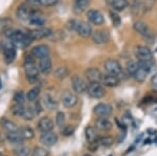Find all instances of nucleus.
I'll return each mask as SVG.
<instances>
[{
    "label": "nucleus",
    "instance_id": "f257e3e1",
    "mask_svg": "<svg viewBox=\"0 0 157 156\" xmlns=\"http://www.w3.org/2000/svg\"><path fill=\"white\" fill-rule=\"evenodd\" d=\"M33 55L32 56L26 57L25 59V63H24V72L25 75L27 78V81L30 83H36L39 79V67L36 65L34 59H33Z\"/></svg>",
    "mask_w": 157,
    "mask_h": 156
},
{
    "label": "nucleus",
    "instance_id": "f03ea898",
    "mask_svg": "<svg viewBox=\"0 0 157 156\" xmlns=\"http://www.w3.org/2000/svg\"><path fill=\"white\" fill-rule=\"evenodd\" d=\"M11 41L15 46L25 47L32 43L33 40L30 39L29 34H25L22 31H15L11 38Z\"/></svg>",
    "mask_w": 157,
    "mask_h": 156
},
{
    "label": "nucleus",
    "instance_id": "7ed1b4c3",
    "mask_svg": "<svg viewBox=\"0 0 157 156\" xmlns=\"http://www.w3.org/2000/svg\"><path fill=\"white\" fill-rule=\"evenodd\" d=\"M138 65H139L138 69L133 74V77L137 82H144L152 68V62L138 61Z\"/></svg>",
    "mask_w": 157,
    "mask_h": 156
},
{
    "label": "nucleus",
    "instance_id": "20e7f679",
    "mask_svg": "<svg viewBox=\"0 0 157 156\" xmlns=\"http://www.w3.org/2000/svg\"><path fill=\"white\" fill-rule=\"evenodd\" d=\"M86 92L92 99H102V97H105L106 93L105 88L101 83H89Z\"/></svg>",
    "mask_w": 157,
    "mask_h": 156
},
{
    "label": "nucleus",
    "instance_id": "39448f33",
    "mask_svg": "<svg viewBox=\"0 0 157 156\" xmlns=\"http://www.w3.org/2000/svg\"><path fill=\"white\" fill-rule=\"evenodd\" d=\"M61 101L66 108H72L78 104V97L75 92L70 91V90H65L61 95Z\"/></svg>",
    "mask_w": 157,
    "mask_h": 156
},
{
    "label": "nucleus",
    "instance_id": "423d86ee",
    "mask_svg": "<svg viewBox=\"0 0 157 156\" xmlns=\"http://www.w3.org/2000/svg\"><path fill=\"white\" fill-rule=\"evenodd\" d=\"M71 84H72V88L75 93H80V94L87 91L88 85H89L83 78H81L80 75H78V74L73 75L71 78Z\"/></svg>",
    "mask_w": 157,
    "mask_h": 156
},
{
    "label": "nucleus",
    "instance_id": "0eeeda50",
    "mask_svg": "<svg viewBox=\"0 0 157 156\" xmlns=\"http://www.w3.org/2000/svg\"><path fill=\"white\" fill-rule=\"evenodd\" d=\"M104 67H105V70L109 74L117 75L118 77V75L123 72V69H121V64L116 61V60H113V59L107 60V61L105 62V64H104Z\"/></svg>",
    "mask_w": 157,
    "mask_h": 156
},
{
    "label": "nucleus",
    "instance_id": "6e6552de",
    "mask_svg": "<svg viewBox=\"0 0 157 156\" xmlns=\"http://www.w3.org/2000/svg\"><path fill=\"white\" fill-rule=\"evenodd\" d=\"M135 56L138 59V61H153V54L151 49L147 46H137L135 48Z\"/></svg>",
    "mask_w": 157,
    "mask_h": 156
},
{
    "label": "nucleus",
    "instance_id": "1a4fd4ad",
    "mask_svg": "<svg viewBox=\"0 0 157 156\" xmlns=\"http://www.w3.org/2000/svg\"><path fill=\"white\" fill-rule=\"evenodd\" d=\"M75 31L77 32L78 36L83 38H88L92 36V27H91L89 23H87L85 21H77Z\"/></svg>",
    "mask_w": 157,
    "mask_h": 156
},
{
    "label": "nucleus",
    "instance_id": "9d476101",
    "mask_svg": "<svg viewBox=\"0 0 157 156\" xmlns=\"http://www.w3.org/2000/svg\"><path fill=\"white\" fill-rule=\"evenodd\" d=\"M134 31L136 32H138L139 35H141L145 38H151L153 36V32H152V29H150L148 24L144 21H136L133 25Z\"/></svg>",
    "mask_w": 157,
    "mask_h": 156
},
{
    "label": "nucleus",
    "instance_id": "9b49d317",
    "mask_svg": "<svg viewBox=\"0 0 157 156\" xmlns=\"http://www.w3.org/2000/svg\"><path fill=\"white\" fill-rule=\"evenodd\" d=\"M85 77L89 83H102L104 74L98 68H88L85 71Z\"/></svg>",
    "mask_w": 157,
    "mask_h": 156
},
{
    "label": "nucleus",
    "instance_id": "f8f14e48",
    "mask_svg": "<svg viewBox=\"0 0 157 156\" xmlns=\"http://www.w3.org/2000/svg\"><path fill=\"white\" fill-rule=\"evenodd\" d=\"M93 111L98 117H109L112 114V107L106 103H100L94 107Z\"/></svg>",
    "mask_w": 157,
    "mask_h": 156
},
{
    "label": "nucleus",
    "instance_id": "ddd939ff",
    "mask_svg": "<svg viewBox=\"0 0 157 156\" xmlns=\"http://www.w3.org/2000/svg\"><path fill=\"white\" fill-rule=\"evenodd\" d=\"M40 143H42L46 147H52L58 143V134L52 131L42 133L40 136Z\"/></svg>",
    "mask_w": 157,
    "mask_h": 156
},
{
    "label": "nucleus",
    "instance_id": "4468645a",
    "mask_svg": "<svg viewBox=\"0 0 157 156\" xmlns=\"http://www.w3.org/2000/svg\"><path fill=\"white\" fill-rule=\"evenodd\" d=\"M52 35V29H45V27H39L37 29L34 31H30L29 32V36L30 37V39L34 41V40H39L45 37H50Z\"/></svg>",
    "mask_w": 157,
    "mask_h": 156
},
{
    "label": "nucleus",
    "instance_id": "2eb2a0df",
    "mask_svg": "<svg viewBox=\"0 0 157 156\" xmlns=\"http://www.w3.org/2000/svg\"><path fill=\"white\" fill-rule=\"evenodd\" d=\"M87 18L94 25H102L105 22L103 14L98 10H89L87 12Z\"/></svg>",
    "mask_w": 157,
    "mask_h": 156
},
{
    "label": "nucleus",
    "instance_id": "dca6fc26",
    "mask_svg": "<svg viewBox=\"0 0 157 156\" xmlns=\"http://www.w3.org/2000/svg\"><path fill=\"white\" fill-rule=\"evenodd\" d=\"M32 55L36 59H41L49 56V47L45 44H40L32 48Z\"/></svg>",
    "mask_w": 157,
    "mask_h": 156
},
{
    "label": "nucleus",
    "instance_id": "f3484780",
    "mask_svg": "<svg viewBox=\"0 0 157 156\" xmlns=\"http://www.w3.org/2000/svg\"><path fill=\"white\" fill-rule=\"evenodd\" d=\"M54 127H55V123L52 122V120L49 119V117H42V119H40V120L38 122V129L42 133L52 131Z\"/></svg>",
    "mask_w": 157,
    "mask_h": 156
},
{
    "label": "nucleus",
    "instance_id": "a211bd4d",
    "mask_svg": "<svg viewBox=\"0 0 157 156\" xmlns=\"http://www.w3.org/2000/svg\"><path fill=\"white\" fill-rule=\"evenodd\" d=\"M3 55H4V61L7 64L12 63L15 60V58H16V48H15V45L12 42L4 45Z\"/></svg>",
    "mask_w": 157,
    "mask_h": 156
},
{
    "label": "nucleus",
    "instance_id": "6ab92c4d",
    "mask_svg": "<svg viewBox=\"0 0 157 156\" xmlns=\"http://www.w3.org/2000/svg\"><path fill=\"white\" fill-rule=\"evenodd\" d=\"M39 70L40 72H42L43 74H48L50 71H52V59L48 57H44L39 59Z\"/></svg>",
    "mask_w": 157,
    "mask_h": 156
},
{
    "label": "nucleus",
    "instance_id": "aec40b11",
    "mask_svg": "<svg viewBox=\"0 0 157 156\" xmlns=\"http://www.w3.org/2000/svg\"><path fill=\"white\" fill-rule=\"evenodd\" d=\"M92 40L97 44H104L107 43L110 39V35L107 31H97L92 34Z\"/></svg>",
    "mask_w": 157,
    "mask_h": 156
},
{
    "label": "nucleus",
    "instance_id": "412c9836",
    "mask_svg": "<svg viewBox=\"0 0 157 156\" xmlns=\"http://www.w3.org/2000/svg\"><path fill=\"white\" fill-rule=\"evenodd\" d=\"M32 13H33V10L30 9L29 6H27V4H21V6L17 9L16 16H17V18L20 20H29Z\"/></svg>",
    "mask_w": 157,
    "mask_h": 156
},
{
    "label": "nucleus",
    "instance_id": "4be33fe9",
    "mask_svg": "<svg viewBox=\"0 0 157 156\" xmlns=\"http://www.w3.org/2000/svg\"><path fill=\"white\" fill-rule=\"evenodd\" d=\"M112 123L107 117H98L95 120V128L100 131H110L112 129Z\"/></svg>",
    "mask_w": 157,
    "mask_h": 156
},
{
    "label": "nucleus",
    "instance_id": "5701e85b",
    "mask_svg": "<svg viewBox=\"0 0 157 156\" xmlns=\"http://www.w3.org/2000/svg\"><path fill=\"white\" fill-rule=\"evenodd\" d=\"M29 22L32 25H34V26L43 27V25H44V23H45V20L38 12L33 11L32 15H30L29 18Z\"/></svg>",
    "mask_w": 157,
    "mask_h": 156
},
{
    "label": "nucleus",
    "instance_id": "b1692460",
    "mask_svg": "<svg viewBox=\"0 0 157 156\" xmlns=\"http://www.w3.org/2000/svg\"><path fill=\"white\" fill-rule=\"evenodd\" d=\"M102 84H104L107 87H116L120 84V79H118L117 75H112V74H107L103 77Z\"/></svg>",
    "mask_w": 157,
    "mask_h": 156
},
{
    "label": "nucleus",
    "instance_id": "393cba45",
    "mask_svg": "<svg viewBox=\"0 0 157 156\" xmlns=\"http://www.w3.org/2000/svg\"><path fill=\"white\" fill-rule=\"evenodd\" d=\"M85 136L86 139L88 140V143H94L98 142V131H97V128L92 127V126H88L86 127L85 129Z\"/></svg>",
    "mask_w": 157,
    "mask_h": 156
},
{
    "label": "nucleus",
    "instance_id": "a878e982",
    "mask_svg": "<svg viewBox=\"0 0 157 156\" xmlns=\"http://www.w3.org/2000/svg\"><path fill=\"white\" fill-rule=\"evenodd\" d=\"M90 3V0H75L73 2V12L75 14H81L85 12Z\"/></svg>",
    "mask_w": 157,
    "mask_h": 156
},
{
    "label": "nucleus",
    "instance_id": "bb28decb",
    "mask_svg": "<svg viewBox=\"0 0 157 156\" xmlns=\"http://www.w3.org/2000/svg\"><path fill=\"white\" fill-rule=\"evenodd\" d=\"M6 138L12 145L15 146H19V145H23L24 138L20 135V133L17 132H9L6 135Z\"/></svg>",
    "mask_w": 157,
    "mask_h": 156
},
{
    "label": "nucleus",
    "instance_id": "cd10ccee",
    "mask_svg": "<svg viewBox=\"0 0 157 156\" xmlns=\"http://www.w3.org/2000/svg\"><path fill=\"white\" fill-rule=\"evenodd\" d=\"M43 104L44 106L49 110H55L58 107V102L56 101L55 97H52L50 94H46L43 99Z\"/></svg>",
    "mask_w": 157,
    "mask_h": 156
},
{
    "label": "nucleus",
    "instance_id": "c85d7f7f",
    "mask_svg": "<svg viewBox=\"0 0 157 156\" xmlns=\"http://www.w3.org/2000/svg\"><path fill=\"white\" fill-rule=\"evenodd\" d=\"M129 6L128 0H111V6L116 12H121Z\"/></svg>",
    "mask_w": 157,
    "mask_h": 156
},
{
    "label": "nucleus",
    "instance_id": "c756f323",
    "mask_svg": "<svg viewBox=\"0 0 157 156\" xmlns=\"http://www.w3.org/2000/svg\"><path fill=\"white\" fill-rule=\"evenodd\" d=\"M13 153L16 156H29V154H32L29 148L24 145L16 146V147L13 149Z\"/></svg>",
    "mask_w": 157,
    "mask_h": 156
},
{
    "label": "nucleus",
    "instance_id": "7c9ffc66",
    "mask_svg": "<svg viewBox=\"0 0 157 156\" xmlns=\"http://www.w3.org/2000/svg\"><path fill=\"white\" fill-rule=\"evenodd\" d=\"M0 124H1V126L6 130L7 132H17L19 130L18 128H17L16 124L13 123L12 120H10L2 119L0 120Z\"/></svg>",
    "mask_w": 157,
    "mask_h": 156
},
{
    "label": "nucleus",
    "instance_id": "2f4dec72",
    "mask_svg": "<svg viewBox=\"0 0 157 156\" xmlns=\"http://www.w3.org/2000/svg\"><path fill=\"white\" fill-rule=\"evenodd\" d=\"M18 132L20 133V135H21L24 139H32V138L35 136L34 130H33L32 128H29V127L20 128V129L18 130Z\"/></svg>",
    "mask_w": 157,
    "mask_h": 156
},
{
    "label": "nucleus",
    "instance_id": "473e14b6",
    "mask_svg": "<svg viewBox=\"0 0 157 156\" xmlns=\"http://www.w3.org/2000/svg\"><path fill=\"white\" fill-rule=\"evenodd\" d=\"M40 94V87H34L29 90L26 93V100L29 102H35Z\"/></svg>",
    "mask_w": 157,
    "mask_h": 156
},
{
    "label": "nucleus",
    "instance_id": "72a5a7b5",
    "mask_svg": "<svg viewBox=\"0 0 157 156\" xmlns=\"http://www.w3.org/2000/svg\"><path fill=\"white\" fill-rule=\"evenodd\" d=\"M67 75H68V69L65 66H60L55 70V77L59 80L65 79Z\"/></svg>",
    "mask_w": 157,
    "mask_h": 156
},
{
    "label": "nucleus",
    "instance_id": "f704fd0d",
    "mask_svg": "<svg viewBox=\"0 0 157 156\" xmlns=\"http://www.w3.org/2000/svg\"><path fill=\"white\" fill-rule=\"evenodd\" d=\"M98 144L102 147H105V148H109L113 145V138L111 136H103V137H100L98 139Z\"/></svg>",
    "mask_w": 157,
    "mask_h": 156
},
{
    "label": "nucleus",
    "instance_id": "c9c22d12",
    "mask_svg": "<svg viewBox=\"0 0 157 156\" xmlns=\"http://www.w3.org/2000/svg\"><path fill=\"white\" fill-rule=\"evenodd\" d=\"M49 152L44 147H35L32 151V156H48Z\"/></svg>",
    "mask_w": 157,
    "mask_h": 156
},
{
    "label": "nucleus",
    "instance_id": "e433bc0d",
    "mask_svg": "<svg viewBox=\"0 0 157 156\" xmlns=\"http://www.w3.org/2000/svg\"><path fill=\"white\" fill-rule=\"evenodd\" d=\"M24 110H25V106L24 104H15L14 106L12 108V112L13 114L17 115V116H21L23 115L24 113Z\"/></svg>",
    "mask_w": 157,
    "mask_h": 156
},
{
    "label": "nucleus",
    "instance_id": "4c0bfd02",
    "mask_svg": "<svg viewBox=\"0 0 157 156\" xmlns=\"http://www.w3.org/2000/svg\"><path fill=\"white\" fill-rule=\"evenodd\" d=\"M138 67H139L138 62H135V61L128 62L127 63V71H128V74L133 75L136 72V70L138 69Z\"/></svg>",
    "mask_w": 157,
    "mask_h": 156
},
{
    "label": "nucleus",
    "instance_id": "58836bf2",
    "mask_svg": "<svg viewBox=\"0 0 157 156\" xmlns=\"http://www.w3.org/2000/svg\"><path fill=\"white\" fill-rule=\"evenodd\" d=\"M35 115L36 114H35L34 110H33V107H25V110H24V113H23V115H22V117L26 120H32L35 117Z\"/></svg>",
    "mask_w": 157,
    "mask_h": 156
},
{
    "label": "nucleus",
    "instance_id": "ea45409f",
    "mask_svg": "<svg viewBox=\"0 0 157 156\" xmlns=\"http://www.w3.org/2000/svg\"><path fill=\"white\" fill-rule=\"evenodd\" d=\"M75 132V127L71 125H66V126H63L61 128V133H62L64 136H70L71 134H73Z\"/></svg>",
    "mask_w": 157,
    "mask_h": 156
},
{
    "label": "nucleus",
    "instance_id": "a19ab883",
    "mask_svg": "<svg viewBox=\"0 0 157 156\" xmlns=\"http://www.w3.org/2000/svg\"><path fill=\"white\" fill-rule=\"evenodd\" d=\"M25 99L26 95L23 93V91H17L14 95V101L16 104H24Z\"/></svg>",
    "mask_w": 157,
    "mask_h": 156
},
{
    "label": "nucleus",
    "instance_id": "79ce46f5",
    "mask_svg": "<svg viewBox=\"0 0 157 156\" xmlns=\"http://www.w3.org/2000/svg\"><path fill=\"white\" fill-rule=\"evenodd\" d=\"M65 124V114L63 112H58L57 115H56V125L58 127L62 128Z\"/></svg>",
    "mask_w": 157,
    "mask_h": 156
},
{
    "label": "nucleus",
    "instance_id": "37998d69",
    "mask_svg": "<svg viewBox=\"0 0 157 156\" xmlns=\"http://www.w3.org/2000/svg\"><path fill=\"white\" fill-rule=\"evenodd\" d=\"M156 3V0H145V2H144L143 4V9L145 12H149L151 11L152 9L154 7Z\"/></svg>",
    "mask_w": 157,
    "mask_h": 156
},
{
    "label": "nucleus",
    "instance_id": "c03bdc74",
    "mask_svg": "<svg viewBox=\"0 0 157 156\" xmlns=\"http://www.w3.org/2000/svg\"><path fill=\"white\" fill-rule=\"evenodd\" d=\"M131 7H132L133 12H137L143 7V3H141L140 0H132V2H131Z\"/></svg>",
    "mask_w": 157,
    "mask_h": 156
},
{
    "label": "nucleus",
    "instance_id": "a18cd8bd",
    "mask_svg": "<svg viewBox=\"0 0 157 156\" xmlns=\"http://www.w3.org/2000/svg\"><path fill=\"white\" fill-rule=\"evenodd\" d=\"M33 110H34V112H35V114L36 115H39L40 113L42 112V104L40 102H36L35 101V104H34V106H33Z\"/></svg>",
    "mask_w": 157,
    "mask_h": 156
},
{
    "label": "nucleus",
    "instance_id": "49530a36",
    "mask_svg": "<svg viewBox=\"0 0 157 156\" xmlns=\"http://www.w3.org/2000/svg\"><path fill=\"white\" fill-rule=\"evenodd\" d=\"M58 2H59V0H41L40 4L43 6H52L57 4Z\"/></svg>",
    "mask_w": 157,
    "mask_h": 156
},
{
    "label": "nucleus",
    "instance_id": "de8ad7c7",
    "mask_svg": "<svg viewBox=\"0 0 157 156\" xmlns=\"http://www.w3.org/2000/svg\"><path fill=\"white\" fill-rule=\"evenodd\" d=\"M110 16H111V20H112L113 24H114L115 26H118L121 23V18L118 17V15L114 14V13H111Z\"/></svg>",
    "mask_w": 157,
    "mask_h": 156
},
{
    "label": "nucleus",
    "instance_id": "09e8293b",
    "mask_svg": "<svg viewBox=\"0 0 157 156\" xmlns=\"http://www.w3.org/2000/svg\"><path fill=\"white\" fill-rule=\"evenodd\" d=\"M151 86L153 88V90L157 91V74H155L151 79Z\"/></svg>",
    "mask_w": 157,
    "mask_h": 156
},
{
    "label": "nucleus",
    "instance_id": "8fccbe9b",
    "mask_svg": "<svg viewBox=\"0 0 157 156\" xmlns=\"http://www.w3.org/2000/svg\"><path fill=\"white\" fill-rule=\"evenodd\" d=\"M40 1H41V0H27V2H29V4H32V6H37V4H40Z\"/></svg>",
    "mask_w": 157,
    "mask_h": 156
},
{
    "label": "nucleus",
    "instance_id": "3c124183",
    "mask_svg": "<svg viewBox=\"0 0 157 156\" xmlns=\"http://www.w3.org/2000/svg\"><path fill=\"white\" fill-rule=\"evenodd\" d=\"M82 156H91L90 154H84V155H82Z\"/></svg>",
    "mask_w": 157,
    "mask_h": 156
}]
</instances>
